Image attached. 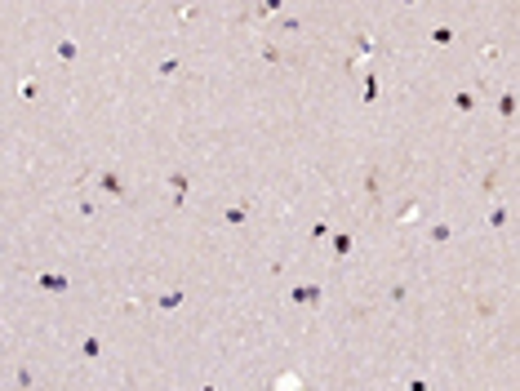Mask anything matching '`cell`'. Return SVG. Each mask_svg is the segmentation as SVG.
<instances>
[]
</instances>
